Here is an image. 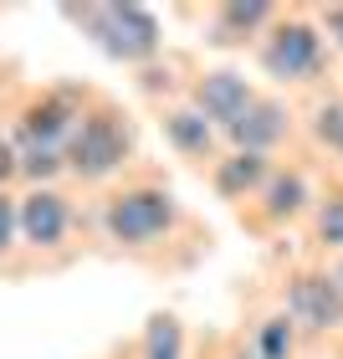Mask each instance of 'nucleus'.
Listing matches in <instances>:
<instances>
[{
	"instance_id": "nucleus-5",
	"label": "nucleus",
	"mask_w": 343,
	"mask_h": 359,
	"mask_svg": "<svg viewBox=\"0 0 343 359\" xmlns=\"http://www.w3.org/2000/svg\"><path fill=\"white\" fill-rule=\"evenodd\" d=\"M251 103H256V97L246 88V77H236V72H216V77H205V83H200V118L205 123L216 118L220 128H236L241 113H246Z\"/></svg>"
},
{
	"instance_id": "nucleus-18",
	"label": "nucleus",
	"mask_w": 343,
	"mask_h": 359,
	"mask_svg": "<svg viewBox=\"0 0 343 359\" xmlns=\"http://www.w3.org/2000/svg\"><path fill=\"white\" fill-rule=\"evenodd\" d=\"M318 139H328L343 149V108H323L318 113Z\"/></svg>"
},
{
	"instance_id": "nucleus-1",
	"label": "nucleus",
	"mask_w": 343,
	"mask_h": 359,
	"mask_svg": "<svg viewBox=\"0 0 343 359\" xmlns=\"http://www.w3.org/2000/svg\"><path fill=\"white\" fill-rule=\"evenodd\" d=\"M72 21H83L103 41V52L118 62H144L159 52V21L144 6H88L72 11Z\"/></svg>"
},
{
	"instance_id": "nucleus-15",
	"label": "nucleus",
	"mask_w": 343,
	"mask_h": 359,
	"mask_svg": "<svg viewBox=\"0 0 343 359\" xmlns=\"http://www.w3.org/2000/svg\"><path fill=\"white\" fill-rule=\"evenodd\" d=\"M149 359H179V323L174 318L149 323Z\"/></svg>"
},
{
	"instance_id": "nucleus-22",
	"label": "nucleus",
	"mask_w": 343,
	"mask_h": 359,
	"mask_svg": "<svg viewBox=\"0 0 343 359\" xmlns=\"http://www.w3.org/2000/svg\"><path fill=\"white\" fill-rule=\"evenodd\" d=\"M338 287H343V283H338Z\"/></svg>"
},
{
	"instance_id": "nucleus-19",
	"label": "nucleus",
	"mask_w": 343,
	"mask_h": 359,
	"mask_svg": "<svg viewBox=\"0 0 343 359\" xmlns=\"http://www.w3.org/2000/svg\"><path fill=\"white\" fill-rule=\"evenodd\" d=\"M10 231H15V205H10V195H0V252L10 247Z\"/></svg>"
},
{
	"instance_id": "nucleus-21",
	"label": "nucleus",
	"mask_w": 343,
	"mask_h": 359,
	"mask_svg": "<svg viewBox=\"0 0 343 359\" xmlns=\"http://www.w3.org/2000/svg\"><path fill=\"white\" fill-rule=\"evenodd\" d=\"M328 31L343 41V6H333V11H328Z\"/></svg>"
},
{
	"instance_id": "nucleus-10",
	"label": "nucleus",
	"mask_w": 343,
	"mask_h": 359,
	"mask_svg": "<svg viewBox=\"0 0 343 359\" xmlns=\"http://www.w3.org/2000/svg\"><path fill=\"white\" fill-rule=\"evenodd\" d=\"M261 175H267V159H261V154H236V159H225V165H220L216 185H220V195H246Z\"/></svg>"
},
{
	"instance_id": "nucleus-9",
	"label": "nucleus",
	"mask_w": 343,
	"mask_h": 359,
	"mask_svg": "<svg viewBox=\"0 0 343 359\" xmlns=\"http://www.w3.org/2000/svg\"><path fill=\"white\" fill-rule=\"evenodd\" d=\"M72 128H77V108L67 103V97H46V103L31 108L26 139H41V144H52V149H57V139H62V134L72 139Z\"/></svg>"
},
{
	"instance_id": "nucleus-13",
	"label": "nucleus",
	"mask_w": 343,
	"mask_h": 359,
	"mask_svg": "<svg viewBox=\"0 0 343 359\" xmlns=\"http://www.w3.org/2000/svg\"><path fill=\"white\" fill-rule=\"evenodd\" d=\"M15 170H26V175H52V170H62V154L52 149V144H41V139H26L21 144V159H15Z\"/></svg>"
},
{
	"instance_id": "nucleus-3",
	"label": "nucleus",
	"mask_w": 343,
	"mask_h": 359,
	"mask_svg": "<svg viewBox=\"0 0 343 359\" xmlns=\"http://www.w3.org/2000/svg\"><path fill=\"white\" fill-rule=\"evenodd\" d=\"M174 226V201L164 190H128L108 205V231L118 241H154Z\"/></svg>"
},
{
	"instance_id": "nucleus-14",
	"label": "nucleus",
	"mask_w": 343,
	"mask_h": 359,
	"mask_svg": "<svg viewBox=\"0 0 343 359\" xmlns=\"http://www.w3.org/2000/svg\"><path fill=\"white\" fill-rule=\"evenodd\" d=\"M298 205H302V180L298 175H276L272 190H267V210L272 216H292Z\"/></svg>"
},
{
	"instance_id": "nucleus-7",
	"label": "nucleus",
	"mask_w": 343,
	"mask_h": 359,
	"mask_svg": "<svg viewBox=\"0 0 343 359\" xmlns=\"http://www.w3.org/2000/svg\"><path fill=\"white\" fill-rule=\"evenodd\" d=\"M21 231L26 241H36V247H57L62 236H67V201H62L57 190H36L21 201Z\"/></svg>"
},
{
	"instance_id": "nucleus-20",
	"label": "nucleus",
	"mask_w": 343,
	"mask_h": 359,
	"mask_svg": "<svg viewBox=\"0 0 343 359\" xmlns=\"http://www.w3.org/2000/svg\"><path fill=\"white\" fill-rule=\"evenodd\" d=\"M10 170H15V154H10V144H6V139H0V180H6Z\"/></svg>"
},
{
	"instance_id": "nucleus-17",
	"label": "nucleus",
	"mask_w": 343,
	"mask_h": 359,
	"mask_svg": "<svg viewBox=\"0 0 343 359\" xmlns=\"http://www.w3.org/2000/svg\"><path fill=\"white\" fill-rule=\"evenodd\" d=\"M318 236L328 241V247H343V195L328 201V210H323V221H318Z\"/></svg>"
},
{
	"instance_id": "nucleus-4",
	"label": "nucleus",
	"mask_w": 343,
	"mask_h": 359,
	"mask_svg": "<svg viewBox=\"0 0 343 359\" xmlns=\"http://www.w3.org/2000/svg\"><path fill=\"white\" fill-rule=\"evenodd\" d=\"M318 62H323V46H318L313 26H287L267 46V72L272 77H307V72H318Z\"/></svg>"
},
{
	"instance_id": "nucleus-11",
	"label": "nucleus",
	"mask_w": 343,
	"mask_h": 359,
	"mask_svg": "<svg viewBox=\"0 0 343 359\" xmlns=\"http://www.w3.org/2000/svg\"><path fill=\"white\" fill-rule=\"evenodd\" d=\"M267 6H261V0H236V6H225L220 11V36L225 41H236V36H246V31H256L261 21H267Z\"/></svg>"
},
{
	"instance_id": "nucleus-16",
	"label": "nucleus",
	"mask_w": 343,
	"mask_h": 359,
	"mask_svg": "<svg viewBox=\"0 0 343 359\" xmlns=\"http://www.w3.org/2000/svg\"><path fill=\"white\" fill-rule=\"evenodd\" d=\"M292 354V323L287 318H272L261 329V359H287Z\"/></svg>"
},
{
	"instance_id": "nucleus-6",
	"label": "nucleus",
	"mask_w": 343,
	"mask_h": 359,
	"mask_svg": "<svg viewBox=\"0 0 343 359\" xmlns=\"http://www.w3.org/2000/svg\"><path fill=\"white\" fill-rule=\"evenodd\" d=\"M292 313L313 329H338L343 323V287L328 277H298L292 283Z\"/></svg>"
},
{
	"instance_id": "nucleus-12",
	"label": "nucleus",
	"mask_w": 343,
	"mask_h": 359,
	"mask_svg": "<svg viewBox=\"0 0 343 359\" xmlns=\"http://www.w3.org/2000/svg\"><path fill=\"white\" fill-rule=\"evenodd\" d=\"M169 139H174L185 154H205V144H210V123L200 118V113H169Z\"/></svg>"
},
{
	"instance_id": "nucleus-8",
	"label": "nucleus",
	"mask_w": 343,
	"mask_h": 359,
	"mask_svg": "<svg viewBox=\"0 0 343 359\" xmlns=\"http://www.w3.org/2000/svg\"><path fill=\"white\" fill-rule=\"evenodd\" d=\"M282 128H287V118H282L276 103H251L246 113H241V123L225 128V134L241 144V154H261V149H272V144L282 139Z\"/></svg>"
},
{
	"instance_id": "nucleus-2",
	"label": "nucleus",
	"mask_w": 343,
	"mask_h": 359,
	"mask_svg": "<svg viewBox=\"0 0 343 359\" xmlns=\"http://www.w3.org/2000/svg\"><path fill=\"white\" fill-rule=\"evenodd\" d=\"M128 154V128L108 113H92V118H77L72 139H67V165L83 180H103L123 165Z\"/></svg>"
}]
</instances>
